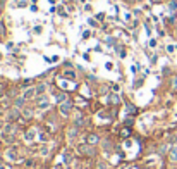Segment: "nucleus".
<instances>
[{"mask_svg": "<svg viewBox=\"0 0 177 169\" xmlns=\"http://www.w3.org/2000/svg\"><path fill=\"white\" fill-rule=\"evenodd\" d=\"M45 88H46L45 85H40V86L36 88V95H40V93H43V92H45Z\"/></svg>", "mask_w": 177, "mask_h": 169, "instance_id": "9", "label": "nucleus"}, {"mask_svg": "<svg viewBox=\"0 0 177 169\" xmlns=\"http://www.w3.org/2000/svg\"><path fill=\"white\" fill-rule=\"evenodd\" d=\"M24 116H26V117H31V116H33V111H29V109H24Z\"/></svg>", "mask_w": 177, "mask_h": 169, "instance_id": "12", "label": "nucleus"}, {"mask_svg": "<svg viewBox=\"0 0 177 169\" xmlns=\"http://www.w3.org/2000/svg\"><path fill=\"white\" fill-rule=\"evenodd\" d=\"M170 159H172V161H177V147H172V150H170Z\"/></svg>", "mask_w": 177, "mask_h": 169, "instance_id": "4", "label": "nucleus"}, {"mask_svg": "<svg viewBox=\"0 0 177 169\" xmlns=\"http://www.w3.org/2000/svg\"><path fill=\"white\" fill-rule=\"evenodd\" d=\"M71 111H72V105H71L69 102H62V104H60V112H62V116H69Z\"/></svg>", "mask_w": 177, "mask_h": 169, "instance_id": "1", "label": "nucleus"}, {"mask_svg": "<svg viewBox=\"0 0 177 169\" xmlns=\"http://www.w3.org/2000/svg\"><path fill=\"white\" fill-rule=\"evenodd\" d=\"M65 76H67V78H72V79H74V73H72V71H67V73H65Z\"/></svg>", "mask_w": 177, "mask_h": 169, "instance_id": "14", "label": "nucleus"}, {"mask_svg": "<svg viewBox=\"0 0 177 169\" xmlns=\"http://www.w3.org/2000/svg\"><path fill=\"white\" fill-rule=\"evenodd\" d=\"M96 142H98V136H96V135H90V136H88V143H90V145H95Z\"/></svg>", "mask_w": 177, "mask_h": 169, "instance_id": "3", "label": "nucleus"}, {"mask_svg": "<svg viewBox=\"0 0 177 169\" xmlns=\"http://www.w3.org/2000/svg\"><path fill=\"white\" fill-rule=\"evenodd\" d=\"M7 155H9V159H10V161H15V159H17L14 150H9V152H7Z\"/></svg>", "mask_w": 177, "mask_h": 169, "instance_id": "8", "label": "nucleus"}, {"mask_svg": "<svg viewBox=\"0 0 177 169\" xmlns=\"http://www.w3.org/2000/svg\"><path fill=\"white\" fill-rule=\"evenodd\" d=\"M2 126H3V121H2V119H0V128H2Z\"/></svg>", "mask_w": 177, "mask_h": 169, "instance_id": "17", "label": "nucleus"}, {"mask_svg": "<svg viewBox=\"0 0 177 169\" xmlns=\"http://www.w3.org/2000/svg\"><path fill=\"white\" fill-rule=\"evenodd\" d=\"M150 47H157V40H150Z\"/></svg>", "mask_w": 177, "mask_h": 169, "instance_id": "15", "label": "nucleus"}, {"mask_svg": "<svg viewBox=\"0 0 177 169\" xmlns=\"http://www.w3.org/2000/svg\"><path fill=\"white\" fill-rule=\"evenodd\" d=\"M46 107H48V100H46V98H45V100L41 98V100H40V109H46Z\"/></svg>", "mask_w": 177, "mask_h": 169, "instance_id": "6", "label": "nucleus"}, {"mask_svg": "<svg viewBox=\"0 0 177 169\" xmlns=\"http://www.w3.org/2000/svg\"><path fill=\"white\" fill-rule=\"evenodd\" d=\"M110 100H112L114 104H117V102H119V97H117V95H112V97H110Z\"/></svg>", "mask_w": 177, "mask_h": 169, "instance_id": "13", "label": "nucleus"}, {"mask_svg": "<svg viewBox=\"0 0 177 169\" xmlns=\"http://www.w3.org/2000/svg\"><path fill=\"white\" fill-rule=\"evenodd\" d=\"M34 138V131H28L26 133V140H33Z\"/></svg>", "mask_w": 177, "mask_h": 169, "instance_id": "10", "label": "nucleus"}, {"mask_svg": "<svg viewBox=\"0 0 177 169\" xmlns=\"http://www.w3.org/2000/svg\"><path fill=\"white\" fill-rule=\"evenodd\" d=\"M0 169H7V168H3V166H0Z\"/></svg>", "mask_w": 177, "mask_h": 169, "instance_id": "18", "label": "nucleus"}, {"mask_svg": "<svg viewBox=\"0 0 177 169\" xmlns=\"http://www.w3.org/2000/svg\"><path fill=\"white\" fill-rule=\"evenodd\" d=\"M36 95V88H31V90H28L26 93H24V98H29V97H34Z\"/></svg>", "mask_w": 177, "mask_h": 169, "instance_id": "2", "label": "nucleus"}, {"mask_svg": "<svg viewBox=\"0 0 177 169\" xmlns=\"http://www.w3.org/2000/svg\"><path fill=\"white\" fill-rule=\"evenodd\" d=\"M174 88H177V78H174Z\"/></svg>", "mask_w": 177, "mask_h": 169, "instance_id": "16", "label": "nucleus"}, {"mask_svg": "<svg viewBox=\"0 0 177 169\" xmlns=\"http://www.w3.org/2000/svg\"><path fill=\"white\" fill-rule=\"evenodd\" d=\"M15 117H19V111H15V109H14V111L10 112V116H9V119H15Z\"/></svg>", "mask_w": 177, "mask_h": 169, "instance_id": "7", "label": "nucleus"}, {"mask_svg": "<svg viewBox=\"0 0 177 169\" xmlns=\"http://www.w3.org/2000/svg\"><path fill=\"white\" fill-rule=\"evenodd\" d=\"M24 100H26L24 97H22V98H17V100H15V109H17V107H22V105H24Z\"/></svg>", "mask_w": 177, "mask_h": 169, "instance_id": "5", "label": "nucleus"}, {"mask_svg": "<svg viewBox=\"0 0 177 169\" xmlns=\"http://www.w3.org/2000/svg\"><path fill=\"white\" fill-rule=\"evenodd\" d=\"M57 100H59V102H64V100H65V95H64V93H60V95L57 93Z\"/></svg>", "mask_w": 177, "mask_h": 169, "instance_id": "11", "label": "nucleus"}]
</instances>
